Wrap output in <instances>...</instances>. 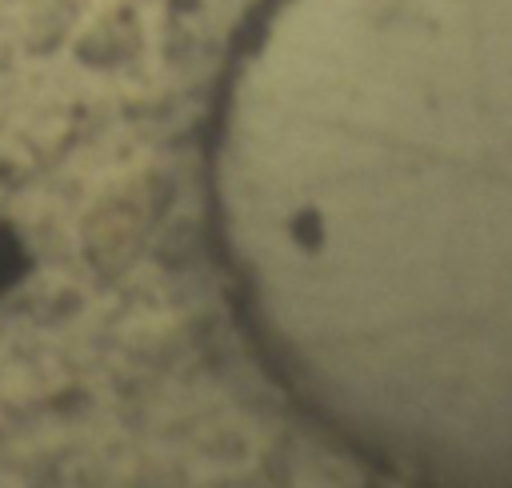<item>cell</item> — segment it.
Instances as JSON below:
<instances>
[{"mask_svg": "<svg viewBox=\"0 0 512 488\" xmlns=\"http://www.w3.org/2000/svg\"><path fill=\"white\" fill-rule=\"evenodd\" d=\"M16 264H20V252H16V240H0V284L16 276Z\"/></svg>", "mask_w": 512, "mask_h": 488, "instance_id": "obj_1", "label": "cell"}]
</instances>
